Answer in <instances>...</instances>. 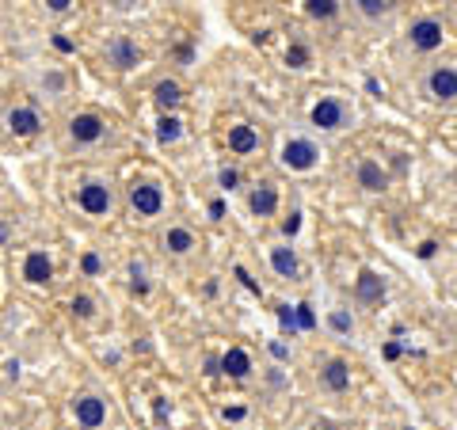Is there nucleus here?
I'll return each mask as SVG.
<instances>
[{
    "instance_id": "nucleus-33",
    "label": "nucleus",
    "mask_w": 457,
    "mask_h": 430,
    "mask_svg": "<svg viewBox=\"0 0 457 430\" xmlns=\"http://www.w3.org/2000/svg\"><path fill=\"white\" fill-rule=\"evenodd\" d=\"M210 217H225V202H221V199L210 202Z\"/></svg>"
},
{
    "instance_id": "nucleus-11",
    "label": "nucleus",
    "mask_w": 457,
    "mask_h": 430,
    "mask_svg": "<svg viewBox=\"0 0 457 430\" xmlns=\"http://www.w3.org/2000/svg\"><path fill=\"white\" fill-rule=\"evenodd\" d=\"M50 274H54V263H50L46 251H31L23 263V278L34 282V286H42V282H50Z\"/></svg>"
},
{
    "instance_id": "nucleus-20",
    "label": "nucleus",
    "mask_w": 457,
    "mask_h": 430,
    "mask_svg": "<svg viewBox=\"0 0 457 430\" xmlns=\"http://www.w3.org/2000/svg\"><path fill=\"white\" fill-rule=\"evenodd\" d=\"M180 133H183V122L176 115H164L160 122H156V137L164 141V145H171V141H180Z\"/></svg>"
},
{
    "instance_id": "nucleus-13",
    "label": "nucleus",
    "mask_w": 457,
    "mask_h": 430,
    "mask_svg": "<svg viewBox=\"0 0 457 430\" xmlns=\"http://www.w3.org/2000/svg\"><path fill=\"white\" fill-rule=\"evenodd\" d=\"M228 149L240 152V157H244V152H255L259 149V133H255L252 126H233V130H228Z\"/></svg>"
},
{
    "instance_id": "nucleus-28",
    "label": "nucleus",
    "mask_w": 457,
    "mask_h": 430,
    "mask_svg": "<svg viewBox=\"0 0 457 430\" xmlns=\"http://www.w3.org/2000/svg\"><path fill=\"white\" fill-rule=\"evenodd\" d=\"M362 12L366 16H389L392 4H385V0H362Z\"/></svg>"
},
{
    "instance_id": "nucleus-25",
    "label": "nucleus",
    "mask_w": 457,
    "mask_h": 430,
    "mask_svg": "<svg viewBox=\"0 0 457 430\" xmlns=\"http://www.w3.org/2000/svg\"><path fill=\"white\" fill-rule=\"evenodd\" d=\"M278 324H282V328L294 335V331H297V313H294L290 305H278Z\"/></svg>"
},
{
    "instance_id": "nucleus-18",
    "label": "nucleus",
    "mask_w": 457,
    "mask_h": 430,
    "mask_svg": "<svg viewBox=\"0 0 457 430\" xmlns=\"http://www.w3.org/2000/svg\"><path fill=\"white\" fill-rule=\"evenodd\" d=\"M270 267H275L282 278H294V274H297V256H294V248H270Z\"/></svg>"
},
{
    "instance_id": "nucleus-27",
    "label": "nucleus",
    "mask_w": 457,
    "mask_h": 430,
    "mask_svg": "<svg viewBox=\"0 0 457 430\" xmlns=\"http://www.w3.org/2000/svg\"><path fill=\"white\" fill-rule=\"evenodd\" d=\"M73 313L81 316V320H88V316H96V301L92 297H73Z\"/></svg>"
},
{
    "instance_id": "nucleus-32",
    "label": "nucleus",
    "mask_w": 457,
    "mask_h": 430,
    "mask_svg": "<svg viewBox=\"0 0 457 430\" xmlns=\"http://www.w3.org/2000/svg\"><path fill=\"white\" fill-rule=\"evenodd\" d=\"M434 248H438L434 240H423V244H419V259H431V256H434Z\"/></svg>"
},
{
    "instance_id": "nucleus-30",
    "label": "nucleus",
    "mask_w": 457,
    "mask_h": 430,
    "mask_svg": "<svg viewBox=\"0 0 457 430\" xmlns=\"http://www.w3.org/2000/svg\"><path fill=\"white\" fill-rule=\"evenodd\" d=\"M297 229H301V214H294V217H290V221L282 225V232H286V236H294Z\"/></svg>"
},
{
    "instance_id": "nucleus-4",
    "label": "nucleus",
    "mask_w": 457,
    "mask_h": 430,
    "mask_svg": "<svg viewBox=\"0 0 457 430\" xmlns=\"http://www.w3.org/2000/svg\"><path fill=\"white\" fill-rule=\"evenodd\" d=\"M73 411H76V422H81L84 430H96L107 422V404L99 396H81L73 404Z\"/></svg>"
},
{
    "instance_id": "nucleus-2",
    "label": "nucleus",
    "mask_w": 457,
    "mask_h": 430,
    "mask_svg": "<svg viewBox=\"0 0 457 430\" xmlns=\"http://www.w3.org/2000/svg\"><path fill=\"white\" fill-rule=\"evenodd\" d=\"M130 206L138 210L141 217H156L164 210V194L156 183H134L130 187Z\"/></svg>"
},
{
    "instance_id": "nucleus-5",
    "label": "nucleus",
    "mask_w": 457,
    "mask_h": 430,
    "mask_svg": "<svg viewBox=\"0 0 457 430\" xmlns=\"http://www.w3.org/2000/svg\"><path fill=\"white\" fill-rule=\"evenodd\" d=\"M412 46H416V50H438L442 46L438 19H419V23H412Z\"/></svg>"
},
{
    "instance_id": "nucleus-1",
    "label": "nucleus",
    "mask_w": 457,
    "mask_h": 430,
    "mask_svg": "<svg viewBox=\"0 0 457 430\" xmlns=\"http://www.w3.org/2000/svg\"><path fill=\"white\" fill-rule=\"evenodd\" d=\"M317 145L312 141H305V137H290L282 145V164L286 168H294V172H309L312 164H317Z\"/></svg>"
},
{
    "instance_id": "nucleus-17",
    "label": "nucleus",
    "mask_w": 457,
    "mask_h": 430,
    "mask_svg": "<svg viewBox=\"0 0 457 430\" xmlns=\"http://www.w3.org/2000/svg\"><path fill=\"white\" fill-rule=\"evenodd\" d=\"M221 373H228V377H248L252 373V358L244 354L240 347H233V350H225V358H221Z\"/></svg>"
},
{
    "instance_id": "nucleus-19",
    "label": "nucleus",
    "mask_w": 457,
    "mask_h": 430,
    "mask_svg": "<svg viewBox=\"0 0 457 430\" xmlns=\"http://www.w3.org/2000/svg\"><path fill=\"white\" fill-rule=\"evenodd\" d=\"M153 100L168 111V107H176V103L183 100V91H180V84H176V80H160V84H156V91H153Z\"/></svg>"
},
{
    "instance_id": "nucleus-10",
    "label": "nucleus",
    "mask_w": 457,
    "mask_h": 430,
    "mask_svg": "<svg viewBox=\"0 0 457 430\" xmlns=\"http://www.w3.org/2000/svg\"><path fill=\"white\" fill-rule=\"evenodd\" d=\"M8 126H12L16 137H31V133H39L42 118H39V111H31V107H16L8 115Z\"/></svg>"
},
{
    "instance_id": "nucleus-7",
    "label": "nucleus",
    "mask_w": 457,
    "mask_h": 430,
    "mask_svg": "<svg viewBox=\"0 0 457 430\" xmlns=\"http://www.w3.org/2000/svg\"><path fill=\"white\" fill-rule=\"evenodd\" d=\"M69 133H73V141H81V145H92V141L103 137V118L99 115H76L73 122H69Z\"/></svg>"
},
{
    "instance_id": "nucleus-3",
    "label": "nucleus",
    "mask_w": 457,
    "mask_h": 430,
    "mask_svg": "<svg viewBox=\"0 0 457 430\" xmlns=\"http://www.w3.org/2000/svg\"><path fill=\"white\" fill-rule=\"evenodd\" d=\"M312 126H320V130H339V126H347V107L328 95V100H320L317 107H312Z\"/></svg>"
},
{
    "instance_id": "nucleus-15",
    "label": "nucleus",
    "mask_w": 457,
    "mask_h": 430,
    "mask_svg": "<svg viewBox=\"0 0 457 430\" xmlns=\"http://www.w3.org/2000/svg\"><path fill=\"white\" fill-rule=\"evenodd\" d=\"M354 293H359V301H381L385 297V282L377 278L374 271H362L359 278H354Z\"/></svg>"
},
{
    "instance_id": "nucleus-29",
    "label": "nucleus",
    "mask_w": 457,
    "mask_h": 430,
    "mask_svg": "<svg viewBox=\"0 0 457 430\" xmlns=\"http://www.w3.org/2000/svg\"><path fill=\"white\" fill-rule=\"evenodd\" d=\"M81 267H84V274H99V256H92V251H88V256L81 259Z\"/></svg>"
},
{
    "instance_id": "nucleus-6",
    "label": "nucleus",
    "mask_w": 457,
    "mask_h": 430,
    "mask_svg": "<svg viewBox=\"0 0 457 430\" xmlns=\"http://www.w3.org/2000/svg\"><path fill=\"white\" fill-rule=\"evenodd\" d=\"M81 206L88 210L92 217L107 214V210H111V190H107L103 183H84L81 187Z\"/></svg>"
},
{
    "instance_id": "nucleus-8",
    "label": "nucleus",
    "mask_w": 457,
    "mask_h": 430,
    "mask_svg": "<svg viewBox=\"0 0 457 430\" xmlns=\"http://www.w3.org/2000/svg\"><path fill=\"white\" fill-rule=\"evenodd\" d=\"M427 84H431V95H434V100H442V103L457 100V73H454V69H434Z\"/></svg>"
},
{
    "instance_id": "nucleus-12",
    "label": "nucleus",
    "mask_w": 457,
    "mask_h": 430,
    "mask_svg": "<svg viewBox=\"0 0 457 430\" xmlns=\"http://www.w3.org/2000/svg\"><path fill=\"white\" fill-rule=\"evenodd\" d=\"M248 206H252V214H255V217H270V214L278 210V194H275V187H270V183H259V187L252 190Z\"/></svg>"
},
{
    "instance_id": "nucleus-16",
    "label": "nucleus",
    "mask_w": 457,
    "mask_h": 430,
    "mask_svg": "<svg viewBox=\"0 0 457 430\" xmlns=\"http://www.w3.org/2000/svg\"><path fill=\"white\" fill-rule=\"evenodd\" d=\"M107 54H111L114 69H134V65H138V58H141V54H138V46H134L130 38H114V42H111V50H107Z\"/></svg>"
},
{
    "instance_id": "nucleus-35",
    "label": "nucleus",
    "mask_w": 457,
    "mask_h": 430,
    "mask_svg": "<svg viewBox=\"0 0 457 430\" xmlns=\"http://www.w3.org/2000/svg\"><path fill=\"white\" fill-rule=\"evenodd\" d=\"M225 419H233V422L244 419V407H225Z\"/></svg>"
},
{
    "instance_id": "nucleus-36",
    "label": "nucleus",
    "mask_w": 457,
    "mask_h": 430,
    "mask_svg": "<svg viewBox=\"0 0 457 430\" xmlns=\"http://www.w3.org/2000/svg\"><path fill=\"white\" fill-rule=\"evenodd\" d=\"M54 46H57L61 54H69V50H73V42H69V38H54Z\"/></svg>"
},
{
    "instance_id": "nucleus-21",
    "label": "nucleus",
    "mask_w": 457,
    "mask_h": 430,
    "mask_svg": "<svg viewBox=\"0 0 457 430\" xmlns=\"http://www.w3.org/2000/svg\"><path fill=\"white\" fill-rule=\"evenodd\" d=\"M168 248L176 251V256H183V251L195 248V236H191L187 229H171V232H168Z\"/></svg>"
},
{
    "instance_id": "nucleus-34",
    "label": "nucleus",
    "mask_w": 457,
    "mask_h": 430,
    "mask_svg": "<svg viewBox=\"0 0 457 430\" xmlns=\"http://www.w3.org/2000/svg\"><path fill=\"white\" fill-rule=\"evenodd\" d=\"M237 278H240V282H244L248 290H259V286H255V282H252V278H248V271H244V267H237Z\"/></svg>"
},
{
    "instance_id": "nucleus-14",
    "label": "nucleus",
    "mask_w": 457,
    "mask_h": 430,
    "mask_svg": "<svg viewBox=\"0 0 457 430\" xmlns=\"http://www.w3.org/2000/svg\"><path fill=\"white\" fill-rule=\"evenodd\" d=\"M359 187L374 190V194L389 187V175L381 172V164H377V160H362V164H359Z\"/></svg>"
},
{
    "instance_id": "nucleus-23",
    "label": "nucleus",
    "mask_w": 457,
    "mask_h": 430,
    "mask_svg": "<svg viewBox=\"0 0 457 430\" xmlns=\"http://www.w3.org/2000/svg\"><path fill=\"white\" fill-rule=\"evenodd\" d=\"M286 65H290V69H305V65H309V50L294 42V46L286 50Z\"/></svg>"
},
{
    "instance_id": "nucleus-9",
    "label": "nucleus",
    "mask_w": 457,
    "mask_h": 430,
    "mask_svg": "<svg viewBox=\"0 0 457 430\" xmlns=\"http://www.w3.org/2000/svg\"><path fill=\"white\" fill-rule=\"evenodd\" d=\"M320 377H324V385L332 392H343V389H351V365L343 362V358H332V362L320 370Z\"/></svg>"
},
{
    "instance_id": "nucleus-31",
    "label": "nucleus",
    "mask_w": 457,
    "mask_h": 430,
    "mask_svg": "<svg viewBox=\"0 0 457 430\" xmlns=\"http://www.w3.org/2000/svg\"><path fill=\"white\" fill-rule=\"evenodd\" d=\"M221 187H225V190L237 187V172H228V168H225V172H221Z\"/></svg>"
},
{
    "instance_id": "nucleus-22",
    "label": "nucleus",
    "mask_w": 457,
    "mask_h": 430,
    "mask_svg": "<svg viewBox=\"0 0 457 430\" xmlns=\"http://www.w3.org/2000/svg\"><path fill=\"white\" fill-rule=\"evenodd\" d=\"M305 12H309L312 19H332L335 12H339V4H335V0H309Z\"/></svg>"
},
{
    "instance_id": "nucleus-24",
    "label": "nucleus",
    "mask_w": 457,
    "mask_h": 430,
    "mask_svg": "<svg viewBox=\"0 0 457 430\" xmlns=\"http://www.w3.org/2000/svg\"><path fill=\"white\" fill-rule=\"evenodd\" d=\"M294 313H297V328L301 331L317 328V313H312V305H294Z\"/></svg>"
},
{
    "instance_id": "nucleus-26",
    "label": "nucleus",
    "mask_w": 457,
    "mask_h": 430,
    "mask_svg": "<svg viewBox=\"0 0 457 430\" xmlns=\"http://www.w3.org/2000/svg\"><path fill=\"white\" fill-rule=\"evenodd\" d=\"M332 328H335V331H343V335H351V331H354V320H351L347 313H343V308H335V313H332Z\"/></svg>"
}]
</instances>
